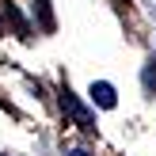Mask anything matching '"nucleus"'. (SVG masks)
I'll return each instance as SVG.
<instances>
[{"label": "nucleus", "mask_w": 156, "mask_h": 156, "mask_svg": "<svg viewBox=\"0 0 156 156\" xmlns=\"http://www.w3.org/2000/svg\"><path fill=\"white\" fill-rule=\"evenodd\" d=\"M65 107H69V114H73V118H76V126H84V129H95V122L88 118V111H84V107L76 103V99L69 95V91H65Z\"/></svg>", "instance_id": "2"}, {"label": "nucleus", "mask_w": 156, "mask_h": 156, "mask_svg": "<svg viewBox=\"0 0 156 156\" xmlns=\"http://www.w3.org/2000/svg\"><path fill=\"white\" fill-rule=\"evenodd\" d=\"M91 103H99L103 111H111V107L118 103V95H114V88H111V84H103V80H99V84H91Z\"/></svg>", "instance_id": "1"}, {"label": "nucleus", "mask_w": 156, "mask_h": 156, "mask_svg": "<svg viewBox=\"0 0 156 156\" xmlns=\"http://www.w3.org/2000/svg\"><path fill=\"white\" fill-rule=\"evenodd\" d=\"M145 84H149V88L156 84V61H152V69H149V73H145Z\"/></svg>", "instance_id": "3"}, {"label": "nucleus", "mask_w": 156, "mask_h": 156, "mask_svg": "<svg viewBox=\"0 0 156 156\" xmlns=\"http://www.w3.org/2000/svg\"><path fill=\"white\" fill-rule=\"evenodd\" d=\"M69 156H88V152H84V149H76V152H69Z\"/></svg>", "instance_id": "4"}]
</instances>
